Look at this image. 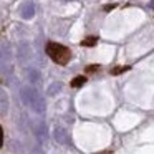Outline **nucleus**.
Returning <instances> with one entry per match:
<instances>
[{
  "mask_svg": "<svg viewBox=\"0 0 154 154\" xmlns=\"http://www.w3.org/2000/svg\"><path fill=\"white\" fill-rule=\"evenodd\" d=\"M83 83H85V78L83 76H78V78H75V80L71 81V85H73V86H81Z\"/></svg>",
  "mask_w": 154,
  "mask_h": 154,
  "instance_id": "obj_10",
  "label": "nucleus"
},
{
  "mask_svg": "<svg viewBox=\"0 0 154 154\" xmlns=\"http://www.w3.org/2000/svg\"><path fill=\"white\" fill-rule=\"evenodd\" d=\"M53 136H55V141H57L58 144H63V146H68V144L71 143L70 134H68V131H66V129H63V128H55Z\"/></svg>",
  "mask_w": 154,
  "mask_h": 154,
  "instance_id": "obj_3",
  "label": "nucleus"
},
{
  "mask_svg": "<svg viewBox=\"0 0 154 154\" xmlns=\"http://www.w3.org/2000/svg\"><path fill=\"white\" fill-rule=\"evenodd\" d=\"M27 76H28V80H30V83H33V85H38L40 80H42V75H40V71H38L37 68H28Z\"/></svg>",
  "mask_w": 154,
  "mask_h": 154,
  "instance_id": "obj_7",
  "label": "nucleus"
},
{
  "mask_svg": "<svg viewBox=\"0 0 154 154\" xmlns=\"http://www.w3.org/2000/svg\"><path fill=\"white\" fill-rule=\"evenodd\" d=\"M30 53H32L30 45H28L27 42L20 43V48H18V55H20V58H22V60H27V58L30 57Z\"/></svg>",
  "mask_w": 154,
  "mask_h": 154,
  "instance_id": "obj_8",
  "label": "nucleus"
},
{
  "mask_svg": "<svg viewBox=\"0 0 154 154\" xmlns=\"http://www.w3.org/2000/svg\"><path fill=\"white\" fill-rule=\"evenodd\" d=\"M126 70H129V66H123V68H113L111 70V73H121V71H126Z\"/></svg>",
  "mask_w": 154,
  "mask_h": 154,
  "instance_id": "obj_12",
  "label": "nucleus"
},
{
  "mask_svg": "<svg viewBox=\"0 0 154 154\" xmlns=\"http://www.w3.org/2000/svg\"><path fill=\"white\" fill-rule=\"evenodd\" d=\"M94 43H96V38H93V37H91V38H86V40L83 42L85 47H86V45H94Z\"/></svg>",
  "mask_w": 154,
  "mask_h": 154,
  "instance_id": "obj_11",
  "label": "nucleus"
},
{
  "mask_svg": "<svg viewBox=\"0 0 154 154\" xmlns=\"http://www.w3.org/2000/svg\"><path fill=\"white\" fill-rule=\"evenodd\" d=\"M33 131H35V136L38 137L40 143H45V141H47V124H45L43 121H35Z\"/></svg>",
  "mask_w": 154,
  "mask_h": 154,
  "instance_id": "obj_5",
  "label": "nucleus"
},
{
  "mask_svg": "<svg viewBox=\"0 0 154 154\" xmlns=\"http://www.w3.org/2000/svg\"><path fill=\"white\" fill-rule=\"evenodd\" d=\"M4 146V131H2V128H0V147Z\"/></svg>",
  "mask_w": 154,
  "mask_h": 154,
  "instance_id": "obj_13",
  "label": "nucleus"
},
{
  "mask_svg": "<svg viewBox=\"0 0 154 154\" xmlns=\"http://www.w3.org/2000/svg\"><path fill=\"white\" fill-rule=\"evenodd\" d=\"M20 15L25 20H30L35 15V4L32 0H27V2H23V4L20 5Z\"/></svg>",
  "mask_w": 154,
  "mask_h": 154,
  "instance_id": "obj_4",
  "label": "nucleus"
},
{
  "mask_svg": "<svg viewBox=\"0 0 154 154\" xmlns=\"http://www.w3.org/2000/svg\"><path fill=\"white\" fill-rule=\"evenodd\" d=\"M20 98H22V101H23L25 106H28L33 113H37V114H43L45 113V108H47V104H45V98L38 93L37 88H33V86H22Z\"/></svg>",
  "mask_w": 154,
  "mask_h": 154,
  "instance_id": "obj_1",
  "label": "nucleus"
},
{
  "mask_svg": "<svg viewBox=\"0 0 154 154\" xmlns=\"http://www.w3.org/2000/svg\"><path fill=\"white\" fill-rule=\"evenodd\" d=\"M8 106H10V100H8V93L0 88V114H7Z\"/></svg>",
  "mask_w": 154,
  "mask_h": 154,
  "instance_id": "obj_6",
  "label": "nucleus"
},
{
  "mask_svg": "<svg viewBox=\"0 0 154 154\" xmlns=\"http://www.w3.org/2000/svg\"><path fill=\"white\" fill-rule=\"evenodd\" d=\"M47 53H48V57L58 65H66L71 58L70 50H68L66 47H63V45H60V43H55V42H48L47 43Z\"/></svg>",
  "mask_w": 154,
  "mask_h": 154,
  "instance_id": "obj_2",
  "label": "nucleus"
},
{
  "mask_svg": "<svg viewBox=\"0 0 154 154\" xmlns=\"http://www.w3.org/2000/svg\"><path fill=\"white\" fill-rule=\"evenodd\" d=\"M58 91H61V83L60 81H55V83H51L50 86H48L47 93H48V96H55Z\"/></svg>",
  "mask_w": 154,
  "mask_h": 154,
  "instance_id": "obj_9",
  "label": "nucleus"
}]
</instances>
